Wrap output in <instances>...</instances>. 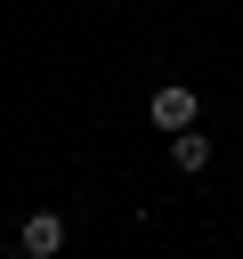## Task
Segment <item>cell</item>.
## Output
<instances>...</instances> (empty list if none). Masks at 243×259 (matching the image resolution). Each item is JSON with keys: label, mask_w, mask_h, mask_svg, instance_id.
Returning <instances> with one entry per match:
<instances>
[{"label": "cell", "mask_w": 243, "mask_h": 259, "mask_svg": "<svg viewBox=\"0 0 243 259\" xmlns=\"http://www.w3.org/2000/svg\"><path fill=\"white\" fill-rule=\"evenodd\" d=\"M16 251H24V259H57V251H65V219H57V210H32V219L16 227Z\"/></svg>", "instance_id": "6da1fadb"}, {"label": "cell", "mask_w": 243, "mask_h": 259, "mask_svg": "<svg viewBox=\"0 0 243 259\" xmlns=\"http://www.w3.org/2000/svg\"><path fill=\"white\" fill-rule=\"evenodd\" d=\"M146 113H154V130H194V89H178V81H170V89H154V105H146Z\"/></svg>", "instance_id": "7a4b0ae2"}, {"label": "cell", "mask_w": 243, "mask_h": 259, "mask_svg": "<svg viewBox=\"0 0 243 259\" xmlns=\"http://www.w3.org/2000/svg\"><path fill=\"white\" fill-rule=\"evenodd\" d=\"M170 162H178V170H211V138H202V130H178V138H170Z\"/></svg>", "instance_id": "3957f363"}]
</instances>
